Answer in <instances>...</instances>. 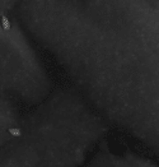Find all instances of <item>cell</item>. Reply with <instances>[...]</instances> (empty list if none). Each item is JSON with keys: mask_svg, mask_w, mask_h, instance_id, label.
I'll list each match as a JSON object with an SVG mask.
<instances>
[{"mask_svg": "<svg viewBox=\"0 0 159 167\" xmlns=\"http://www.w3.org/2000/svg\"><path fill=\"white\" fill-rule=\"evenodd\" d=\"M10 133L13 134V135H19L20 131L18 130V129H10Z\"/></svg>", "mask_w": 159, "mask_h": 167, "instance_id": "1", "label": "cell"}]
</instances>
